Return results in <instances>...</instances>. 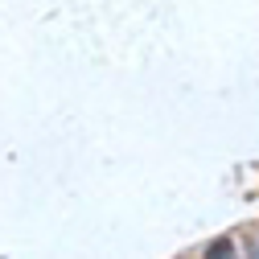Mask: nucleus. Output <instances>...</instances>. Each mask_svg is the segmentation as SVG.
<instances>
[{"instance_id":"nucleus-1","label":"nucleus","mask_w":259,"mask_h":259,"mask_svg":"<svg viewBox=\"0 0 259 259\" xmlns=\"http://www.w3.org/2000/svg\"><path fill=\"white\" fill-rule=\"evenodd\" d=\"M206 255H231V243H226V239H218V243H214Z\"/></svg>"},{"instance_id":"nucleus-2","label":"nucleus","mask_w":259,"mask_h":259,"mask_svg":"<svg viewBox=\"0 0 259 259\" xmlns=\"http://www.w3.org/2000/svg\"><path fill=\"white\" fill-rule=\"evenodd\" d=\"M251 255H259V243H255V247H251Z\"/></svg>"}]
</instances>
